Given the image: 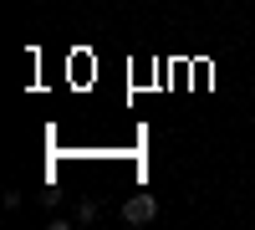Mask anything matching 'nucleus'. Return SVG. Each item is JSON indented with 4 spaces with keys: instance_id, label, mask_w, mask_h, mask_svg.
<instances>
[{
    "instance_id": "obj_1",
    "label": "nucleus",
    "mask_w": 255,
    "mask_h": 230,
    "mask_svg": "<svg viewBox=\"0 0 255 230\" xmlns=\"http://www.w3.org/2000/svg\"><path fill=\"white\" fill-rule=\"evenodd\" d=\"M123 220H128V225H153V220H158V200H153V195H133V200L123 205Z\"/></svg>"
},
{
    "instance_id": "obj_2",
    "label": "nucleus",
    "mask_w": 255,
    "mask_h": 230,
    "mask_svg": "<svg viewBox=\"0 0 255 230\" xmlns=\"http://www.w3.org/2000/svg\"><path fill=\"white\" fill-rule=\"evenodd\" d=\"M77 220L87 225V220H97V200H82V210H77Z\"/></svg>"
}]
</instances>
